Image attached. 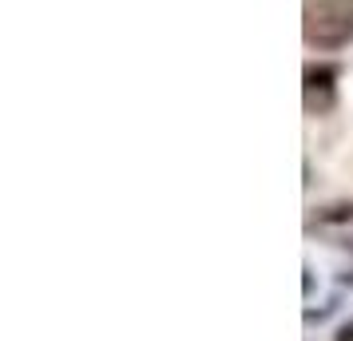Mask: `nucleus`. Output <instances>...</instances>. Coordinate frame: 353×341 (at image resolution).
I'll return each mask as SVG.
<instances>
[{
	"label": "nucleus",
	"mask_w": 353,
	"mask_h": 341,
	"mask_svg": "<svg viewBox=\"0 0 353 341\" xmlns=\"http://www.w3.org/2000/svg\"><path fill=\"white\" fill-rule=\"evenodd\" d=\"M302 32L314 48H341L353 40V0H305Z\"/></svg>",
	"instance_id": "1"
},
{
	"label": "nucleus",
	"mask_w": 353,
	"mask_h": 341,
	"mask_svg": "<svg viewBox=\"0 0 353 341\" xmlns=\"http://www.w3.org/2000/svg\"><path fill=\"white\" fill-rule=\"evenodd\" d=\"M334 68H305V107L310 112H325L334 103Z\"/></svg>",
	"instance_id": "2"
}]
</instances>
